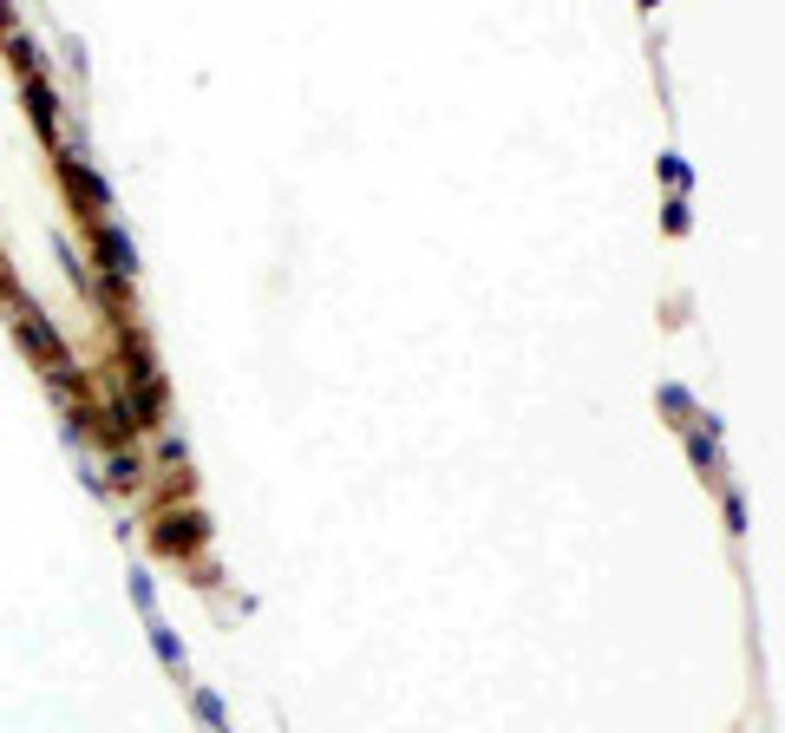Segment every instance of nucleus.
<instances>
[{
  "label": "nucleus",
  "mask_w": 785,
  "mask_h": 733,
  "mask_svg": "<svg viewBox=\"0 0 785 733\" xmlns=\"http://www.w3.org/2000/svg\"><path fill=\"white\" fill-rule=\"evenodd\" d=\"M105 256H112V276H132V249H125L118 229H105Z\"/></svg>",
  "instance_id": "f257e3e1"
},
{
  "label": "nucleus",
  "mask_w": 785,
  "mask_h": 733,
  "mask_svg": "<svg viewBox=\"0 0 785 733\" xmlns=\"http://www.w3.org/2000/svg\"><path fill=\"white\" fill-rule=\"evenodd\" d=\"M197 714H204L210 727H223V701H216V694H197Z\"/></svg>",
  "instance_id": "f03ea898"
}]
</instances>
